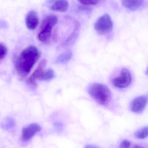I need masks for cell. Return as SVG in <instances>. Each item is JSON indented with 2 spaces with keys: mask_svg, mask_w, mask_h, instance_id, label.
Masks as SVG:
<instances>
[{
  "mask_svg": "<svg viewBox=\"0 0 148 148\" xmlns=\"http://www.w3.org/2000/svg\"><path fill=\"white\" fill-rule=\"evenodd\" d=\"M40 57L39 51L35 47L31 46L24 49L18 57L15 65L19 75L22 77H27L31 73Z\"/></svg>",
  "mask_w": 148,
  "mask_h": 148,
  "instance_id": "1",
  "label": "cell"
},
{
  "mask_svg": "<svg viewBox=\"0 0 148 148\" xmlns=\"http://www.w3.org/2000/svg\"><path fill=\"white\" fill-rule=\"evenodd\" d=\"M88 92L94 100L102 105H106L110 100V91L107 86L103 84H92L88 88Z\"/></svg>",
  "mask_w": 148,
  "mask_h": 148,
  "instance_id": "2",
  "label": "cell"
},
{
  "mask_svg": "<svg viewBox=\"0 0 148 148\" xmlns=\"http://www.w3.org/2000/svg\"><path fill=\"white\" fill-rule=\"evenodd\" d=\"M58 22V17L55 15H48L44 19L40 25V31L38 34V39L40 42L45 44L50 42L53 28Z\"/></svg>",
  "mask_w": 148,
  "mask_h": 148,
  "instance_id": "3",
  "label": "cell"
},
{
  "mask_svg": "<svg viewBox=\"0 0 148 148\" xmlns=\"http://www.w3.org/2000/svg\"><path fill=\"white\" fill-rule=\"evenodd\" d=\"M113 23L109 14H104L99 17L94 25V28L99 34L108 33L112 30Z\"/></svg>",
  "mask_w": 148,
  "mask_h": 148,
  "instance_id": "4",
  "label": "cell"
},
{
  "mask_svg": "<svg viewBox=\"0 0 148 148\" xmlns=\"http://www.w3.org/2000/svg\"><path fill=\"white\" fill-rule=\"evenodd\" d=\"M132 81V76L128 69L123 68L120 72L119 76L112 79L113 85L117 88L123 89L129 86Z\"/></svg>",
  "mask_w": 148,
  "mask_h": 148,
  "instance_id": "5",
  "label": "cell"
},
{
  "mask_svg": "<svg viewBox=\"0 0 148 148\" xmlns=\"http://www.w3.org/2000/svg\"><path fill=\"white\" fill-rule=\"evenodd\" d=\"M46 65V60H43L40 63L38 68L27 79L28 84L32 87L37 86V80H45V71L44 68Z\"/></svg>",
  "mask_w": 148,
  "mask_h": 148,
  "instance_id": "6",
  "label": "cell"
},
{
  "mask_svg": "<svg viewBox=\"0 0 148 148\" xmlns=\"http://www.w3.org/2000/svg\"><path fill=\"white\" fill-rule=\"evenodd\" d=\"M41 130L40 125L36 123L29 125L22 130V140L24 142L29 141Z\"/></svg>",
  "mask_w": 148,
  "mask_h": 148,
  "instance_id": "7",
  "label": "cell"
},
{
  "mask_svg": "<svg viewBox=\"0 0 148 148\" xmlns=\"http://www.w3.org/2000/svg\"><path fill=\"white\" fill-rule=\"evenodd\" d=\"M147 97L144 95L136 98L132 101L131 106L132 111L135 113L142 112L144 110L147 104Z\"/></svg>",
  "mask_w": 148,
  "mask_h": 148,
  "instance_id": "8",
  "label": "cell"
},
{
  "mask_svg": "<svg viewBox=\"0 0 148 148\" xmlns=\"http://www.w3.org/2000/svg\"><path fill=\"white\" fill-rule=\"evenodd\" d=\"M27 27L31 31H34L38 27L39 18L37 13L34 11H31L27 13L25 19Z\"/></svg>",
  "mask_w": 148,
  "mask_h": 148,
  "instance_id": "9",
  "label": "cell"
},
{
  "mask_svg": "<svg viewBox=\"0 0 148 148\" xmlns=\"http://www.w3.org/2000/svg\"><path fill=\"white\" fill-rule=\"evenodd\" d=\"M121 1L125 8L131 11L138 10L144 4V0H121Z\"/></svg>",
  "mask_w": 148,
  "mask_h": 148,
  "instance_id": "10",
  "label": "cell"
},
{
  "mask_svg": "<svg viewBox=\"0 0 148 148\" xmlns=\"http://www.w3.org/2000/svg\"><path fill=\"white\" fill-rule=\"evenodd\" d=\"M69 8V4L66 0H58L51 7L53 12H65Z\"/></svg>",
  "mask_w": 148,
  "mask_h": 148,
  "instance_id": "11",
  "label": "cell"
},
{
  "mask_svg": "<svg viewBox=\"0 0 148 148\" xmlns=\"http://www.w3.org/2000/svg\"><path fill=\"white\" fill-rule=\"evenodd\" d=\"M72 57V53L70 51H67L60 54L56 59V62L58 64L67 63Z\"/></svg>",
  "mask_w": 148,
  "mask_h": 148,
  "instance_id": "12",
  "label": "cell"
},
{
  "mask_svg": "<svg viewBox=\"0 0 148 148\" xmlns=\"http://www.w3.org/2000/svg\"><path fill=\"white\" fill-rule=\"evenodd\" d=\"M148 127H144L135 133V136L138 139H144L148 136Z\"/></svg>",
  "mask_w": 148,
  "mask_h": 148,
  "instance_id": "13",
  "label": "cell"
},
{
  "mask_svg": "<svg viewBox=\"0 0 148 148\" xmlns=\"http://www.w3.org/2000/svg\"><path fill=\"white\" fill-rule=\"evenodd\" d=\"M82 5H97L100 0H77Z\"/></svg>",
  "mask_w": 148,
  "mask_h": 148,
  "instance_id": "14",
  "label": "cell"
},
{
  "mask_svg": "<svg viewBox=\"0 0 148 148\" xmlns=\"http://www.w3.org/2000/svg\"><path fill=\"white\" fill-rule=\"evenodd\" d=\"M8 51L6 47L0 43V60L5 58L7 54Z\"/></svg>",
  "mask_w": 148,
  "mask_h": 148,
  "instance_id": "15",
  "label": "cell"
},
{
  "mask_svg": "<svg viewBox=\"0 0 148 148\" xmlns=\"http://www.w3.org/2000/svg\"><path fill=\"white\" fill-rule=\"evenodd\" d=\"M54 77V71L51 69H48L45 71V80H50Z\"/></svg>",
  "mask_w": 148,
  "mask_h": 148,
  "instance_id": "16",
  "label": "cell"
},
{
  "mask_svg": "<svg viewBox=\"0 0 148 148\" xmlns=\"http://www.w3.org/2000/svg\"><path fill=\"white\" fill-rule=\"evenodd\" d=\"M130 142L129 140H124L121 143L120 147L123 148H127L130 147Z\"/></svg>",
  "mask_w": 148,
  "mask_h": 148,
  "instance_id": "17",
  "label": "cell"
},
{
  "mask_svg": "<svg viewBox=\"0 0 148 148\" xmlns=\"http://www.w3.org/2000/svg\"><path fill=\"white\" fill-rule=\"evenodd\" d=\"M4 124L6 128H11V127L13 126L14 122L12 119H7Z\"/></svg>",
  "mask_w": 148,
  "mask_h": 148,
  "instance_id": "18",
  "label": "cell"
}]
</instances>
